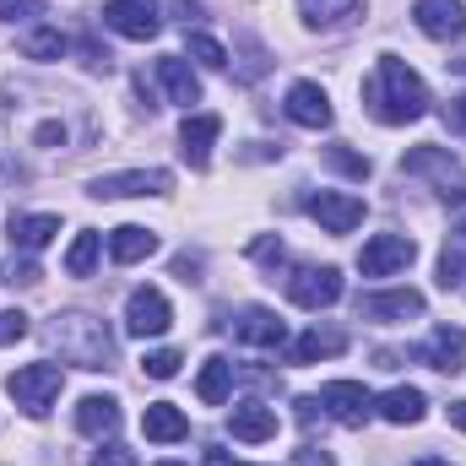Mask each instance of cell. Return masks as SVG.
Segmentation results:
<instances>
[{"mask_svg": "<svg viewBox=\"0 0 466 466\" xmlns=\"http://www.w3.org/2000/svg\"><path fill=\"white\" fill-rule=\"evenodd\" d=\"M363 98H369V115L380 119V125H412V119L429 115L423 76L407 60H396V55H380L374 60V76L363 82Z\"/></svg>", "mask_w": 466, "mask_h": 466, "instance_id": "cell-1", "label": "cell"}, {"mask_svg": "<svg viewBox=\"0 0 466 466\" xmlns=\"http://www.w3.org/2000/svg\"><path fill=\"white\" fill-rule=\"evenodd\" d=\"M49 342L60 348L66 363H76V369H109V363H115V337H109V326L93 320V315H82V309L55 315Z\"/></svg>", "mask_w": 466, "mask_h": 466, "instance_id": "cell-2", "label": "cell"}, {"mask_svg": "<svg viewBox=\"0 0 466 466\" xmlns=\"http://www.w3.org/2000/svg\"><path fill=\"white\" fill-rule=\"evenodd\" d=\"M401 174L429 179L434 196H445V201H466V168L445 152V147H412V152L401 157Z\"/></svg>", "mask_w": 466, "mask_h": 466, "instance_id": "cell-3", "label": "cell"}, {"mask_svg": "<svg viewBox=\"0 0 466 466\" xmlns=\"http://www.w3.org/2000/svg\"><path fill=\"white\" fill-rule=\"evenodd\" d=\"M60 385H66V374H60V363H27V369H16L11 380H5V390H11V401L27 412V418H44L55 401H60Z\"/></svg>", "mask_w": 466, "mask_h": 466, "instance_id": "cell-4", "label": "cell"}, {"mask_svg": "<svg viewBox=\"0 0 466 466\" xmlns=\"http://www.w3.org/2000/svg\"><path fill=\"white\" fill-rule=\"evenodd\" d=\"M412 260H418V244L407 233H374L358 249V271L363 277H390V271H407Z\"/></svg>", "mask_w": 466, "mask_h": 466, "instance_id": "cell-5", "label": "cell"}, {"mask_svg": "<svg viewBox=\"0 0 466 466\" xmlns=\"http://www.w3.org/2000/svg\"><path fill=\"white\" fill-rule=\"evenodd\" d=\"M288 299L299 309H331L342 299V271L337 266H304L288 277Z\"/></svg>", "mask_w": 466, "mask_h": 466, "instance_id": "cell-6", "label": "cell"}, {"mask_svg": "<svg viewBox=\"0 0 466 466\" xmlns=\"http://www.w3.org/2000/svg\"><path fill=\"white\" fill-rule=\"evenodd\" d=\"M174 174L168 168H125V174H98L93 196L98 201H119V196H168Z\"/></svg>", "mask_w": 466, "mask_h": 466, "instance_id": "cell-7", "label": "cell"}, {"mask_svg": "<svg viewBox=\"0 0 466 466\" xmlns=\"http://www.w3.org/2000/svg\"><path fill=\"white\" fill-rule=\"evenodd\" d=\"M174 326V309H168V299L157 293V288H136L130 299H125V331L130 337H163Z\"/></svg>", "mask_w": 466, "mask_h": 466, "instance_id": "cell-8", "label": "cell"}, {"mask_svg": "<svg viewBox=\"0 0 466 466\" xmlns=\"http://www.w3.org/2000/svg\"><path fill=\"white\" fill-rule=\"evenodd\" d=\"M104 22L115 27L119 38H136V44H147V38L163 33L157 0H109V5H104Z\"/></svg>", "mask_w": 466, "mask_h": 466, "instance_id": "cell-9", "label": "cell"}, {"mask_svg": "<svg viewBox=\"0 0 466 466\" xmlns=\"http://www.w3.org/2000/svg\"><path fill=\"white\" fill-rule=\"evenodd\" d=\"M320 407H326L337 423H348V429H363V423L374 418V396H369L358 380H331V385L320 390Z\"/></svg>", "mask_w": 466, "mask_h": 466, "instance_id": "cell-10", "label": "cell"}, {"mask_svg": "<svg viewBox=\"0 0 466 466\" xmlns=\"http://www.w3.org/2000/svg\"><path fill=\"white\" fill-rule=\"evenodd\" d=\"M358 315H363V320H380V326H396V320H418V315H423V293H418V288L363 293V299H358Z\"/></svg>", "mask_w": 466, "mask_h": 466, "instance_id": "cell-11", "label": "cell"}, {"mask_svg": "<svg viewBox=\"0 0 466 466\" xmlns=\"http://www.w3.org/2000/svg\"><path fill=\"white\" fill-rule=\"evenodd\" d=\"M304 207H309V218H315L326 233H352L358 223H363V201L348 196V190H320V196H309Z\"/></svg>", "mask_w": 466, "mask_h": 466, "instance_id": "cell-12", "label": "cell"}, {"mask_svg": "<svg viewBox=\"0 0 466 466\" xmlns=\"http://www.w3.org/2000/svg\"><path fill=\"white\" fill-rule=\"evenodd\" d=\"M152 71H157V82H163L168 104H179L185 115H196V104H201V76L185 66V55H163Z\"/></svg>", "mask_w": 466, "mask_h": 466, "instance_id": "cell-13", "label": "cell"}, {"mask_svg": "<svg viewBox=\"0 0 466 466\" xmlns=\"http://www.w3.org/2000/svg\"><path fill=\"white\" fill-rule=\"evenodd\" d=\"M288 119L304 125V130H326L331 125V98L320 82H293L288 87Z\"/></svg>", "mask_w": 466, "mask_h": 466, "instance_id": "cell-14", "label": "cell"}, {"mask_svg": "<svg viewBox=\"0 0 466 466\" xmlns=\"http://www.w3.org/2000/svg\"><path fill=\"white\" fill-rule=\"evenodd\" d=\"M418 358H423L429 369H440V374H461L466 369V331L461 326H440V331H429V342L418 348Z\"/></svg>", "mask_w": 466, "mask_h": 466, "instance_id": "cell-15", "label": "cell"}, {"mask_svg": "<svg viewBox=\"0 0 466 466\" xmlns=\"http://www.w3.org/2000/svg\"><path fill=\"white\" fill-rule=\"evenodd\" d=\"M412 16H418V27H423L429 38H440V44L466 33V5L461 0H418Z\"/></svg>", "mask_w": 466, "mask_h": 466, "instance_id": "cell-16", "label": "cell"}, {"mask_svg": "<svg viewBox=\"0 0 466 466\" xmlns=\"http://www.w3.org/2000/svg\"><path fill=\"white\" fill-rule=\"evenodd\" d=\"M218 136H223V119L218 115H185V125H179V152H185V163H190V168H207Z\"/></svg>", "mask_w": 466, "mask_h": 466, "instance_id": "cell-17", "label": "cell"}, {"mask_svg": "<svg viewBox=\"0 0 466 466\" xmlns=\"http://www.w3.org/2000/svg\"><path fill=\"white\" fill-rule=\"evenodd\" d=\"M233 337H238V342H249V348H282V342H288V326H282L271 309L249 304V309L233 320Z\"/></svg>", "mask_w": 466, "mask_h": 466, "instance_id": "cell-18", "label": "cell"}, {"mask_svg": "<svg viewBox=\"0 0 466 466\" xmlns=\"http://www.w3.org/2000/svg\"><path fill=\"white\" fill-rule=\"evenodd\" d=\"M228 429H233V440H244V445H266V440H277V412L266 401H238Z\"/></svg>", "mask_w": 466, "mask_h": 466, "instance_id": "cell-19", "label": "cell"}, {"mask_svg": "<svg viewBox=\"0 0 466 466\" xmlns=\"http://www.w3.org/2000/svg\"><path fill=\"white\" fill-rule=\"evenodd\" d=\"M141 434H147L152 445H179V440L190 434V418H185L174 401H152V407L141 412Z\"/></svg>", "mask_w": 466, "mask_h": 466, "instance_id": "cell-20", "label": "cell"}, {"mask_svg": "<svg viewBox=\"0 0 466 466\" xmlns=\"http://www.w3.org/2000/svg\"><path fill=\"white\" fill-rule=\"evenodd\" d=\"M374 412L385 418V423H423V412H429V401H423V390L418 385H396V390H385L380 401H374Z\"/></svg>", "mask_w": 466, "mask_h": 466, "instance_id": "cell-21", "label": "cell"}, {"mask_svg": "<svg viewBox=\"0 0 466 466\" xmlns=\"http://www.w3.org/2000/svg\"><path fill=\"white\" fill-rule=\"evenodd\" d=\"M109 255H115L119 266H136V260L157 255V233H152V228H141V223H125V228L109 233Z\"/></svg>", "mask_w": 466, "mask_h": 466, "instance_id": "cell-22", "label": "cell"}, {"mask_svg": "<svg viewBox=\"0 0 466 466\" xmlns=\"http://www.w3.org/2000/svg\"><path fill=\"white\" fill-rule=\"evenodd\" d=\"M76 429L93 434V440L115 434L119 429V401L115 396H82V407H76Z\"/></svg>", "mask_w": 466, "mask_h": 466, "instance_id": "cell-23", "label": "cell"}, {"mask_svg": "<svg viewBox=\"0 0 466 466\" xmlns=\"http://www.w3.org/2000/svg\"><path fill=\"white\" fill-rule=\"evenodd\" d=\"M342 348H348V331H320V326H315V331H304V337L288 348V358H293V363H320V358H337Z\"/></svg>", "mask_w": 466, "mask_h": 466, "instance_id": "cell-24", "label": "cell"}, {"mask_svg": "<svg viewBox=\"0 0 466 466\" xmlns=\"http://www.w3.org/2000/svg\"><path fill=\"white\" fill-rule=\"evenodd\" d=\"M233 390V363L228 358H207L201 363V374H196V396L207 401V407H223Z\"/></svg>", "mask_w": 466, "mask_h": 466, "instance_id": "cell-25", "label": "cell"}, {"mask_svg": "<svg viewBox=\"0 0 466 466\" xmlns=\"http://www.w3.org/2000/svg\"><path fill=\"white\" fill-rule=\"evenodd\" d=\"M55 233H60V218H49V212H33V218H11V244H16V249H44Z\"/></svg>", "mask_w": 466, "mask_h": 466, "instance_id": "cell-26", "label": "cell"}, {"mask_svg": "<svg viewBox=\"0 0 466 466\" xmlns=\"http://www.w3.org/2000/svg\"><path fill=\"white\" fill-rule=\"evenodd\" d=\"M363 0H299V16L309 27H342L348 16H358Z\"/></svg>", "mask_w": 466, "mask_h": 466, "instance_id": "cell-27", "label": "cell"}, {"mask_svg": "<svg viewBox=\"0 0 466 466\" xmlns=\"http://www.w3.org/2000/svg\"><path fill=\"white\" fill-rule=\"evenodd\" d=\"M98 255H104V238L98 233H76L71 249H66V277H93Z\"/></svg>", "mask_w": 466, "mask_h": 466, "instance_id": "cell-28", "label": "cell"}, {"mask_svg": "<svg viewBox=\"0 0 466 466\" xmlns=\"http://www.w3.org/2000/svg\"><path fill=\"white\" fill-rule=\"evenodd\" d=\"M185 49H190V60H201L207 71H223V66H228V49H223L212 33H185Z\"/></svg>", "mask_w": 466, "mask_h": 466, "instance_id": "cell-29", "label": "cell"}, {"mask_svg": "<svg viewBox=\"0 0 466 466\" xmlns=\"http://www.w3.org/2000/svg\"><path fill=\"white\" fill-rule=\"evenodd\" d=\"M326 168H337V174H348V179H369V168H374V163H369L363 152H352V147L337 141V147H326Z\"/></svg>", "mask_w": 466, "mask_h": 466, "instance_id": "cell-30", "label": "cell"}, {"mask_svg": "<svg viewBox=\"0 0 466 466\" xmlns=\"http://www.w3.org/2000/svg\"><path fill=\"white\" fill-rule=\"evenodd\" d=\"M22 49H27L33 60H60V55H66V38H60L55 27H33V33L22 38Z\"/></svg>", "mask_w": 466, "mask_h": 466, "instance_id": "cell-31", "label": "cell"}, {"mask_svg": "<svg viewBox=\"0 0 466 466\" xmlns=\"http://www.w3.org/2000/svg\"><path fill=\"white\" fill-rule=\"evenodd\" d=\"M461 282H466V249L451 244V249L440 255V288H461Z\"/></svg>", "mask_w": 466, "mask_h": 466, "instance_id": "cell-32", "label": "cell"}, {"mask_svg": "<svg viewBox=\"0 0 466 466\" xmlns=\"http://www.w3.org/2000/svg\"><path fill=\"white\" fill-rule=\"evenodd\" d=\"M179 363H185V358H179L174 348H157V352H147V358H141V369H147L152 380H174V374H179Z\"/></svg>", "mask_w": 466, "mask_h": 466, "instance_id": "cell-33", "label": "cell"}, {"mask_svg": "<svg viewBox=\"0 0 466 466\" xmlns=\"http://www.w3.org/2000/svg\"><path fill=\"white\" fill-rule=\"evenodd\" d=\"M44 16V0H0V22H27Z\"/></svg>", "mask_w": 466, "mask_h": 466, "instance_id": "cell-34", "label": "cell"}, {"mask_svg": "<svg viewBox=\"0 0 466 466\" xmlns=\"http://www.w3.org/2000/svg\"><path fill=\"white\" fill-rule=\"evenodd\" d=\"M27 337V315L22 309H0V348L5 342H22Z\"/></svg>", "mask_w": 466, "mask_h": 466, "instance_id": "cell-35", "label": "cell"}, {"mask_svg": "<svg viewBox=\"0 0 466 466\" xmlns=\"http://www.w3.org/2000/svg\"><path fill=\"white\" fill-rule=\"evenodd\" d=\"M93 466H136V451H125V445H104V451L93 456Z\"/></svg>", "mask_w": 466, "mask_h": 466, "instance_id": "cell-36", "label": "cell"}, {"mask_svg": "<svg viewBox=\"0 0 466 466\" xmlns=\"http://www.w3.org/2000/svg\"><path fill=\"white\" fill-rule=\"evenodd\" d=\"M445 125H451L456 136H466V93H461V98H451V104H445Z\"/></svg>", "mask_w": 466, "mask_h": 466, "instance_id": "cell-37", "label": "cell"}, {"mask_svg": "<svg viewBox=\"0 0 466 466\" xmlns=\"http://www.w3.org/2000/svg\"><path fill=\"white\" fill-rule=\"evenodd\" d=\"M249 255H255V260H282V244H277V238H255Z\"/></svg>", "mask_w": 466, "mask_h": 466, "instance_id": "cell-38", "label": "cell"}, {"mask_svg": "<svg viewBox=\"0 0 466 466\" xmlns=\"http://www.w3.org/2000/svg\"><path fill=\"white\" fill-rule=\"evenodd\" d=\"M299 466H337V461H331L326 451H315V445H304V451H299Z\"/></svg>", "mask_w": 466, "mask_h": 466, "instance_id": "cell-39", "label": "cell"}, {"mask_svg": "<svg viewBox=\"0 0 466 466\" xmlns=\"http://www.w3.org/2000/svg\"><path fill=\"white\" fill-rule=\"evenodd\" d=\"M174 11H179V22H185V27H190V22H196V16H201V0H174Z\"/></svg>", "mask_w": 466, "mask_h": 466, "instance_id": "cell-40", "label": "cell"}, {"mask_svg": "<svg viewBox=\"0 0 466 466\" xmlns=\"http://www.w3.org/2000/svg\"><path fill=\"white\" fill-rule=\"evenodd\" d=\"M451 423L466 434V401H451Z\"/></svg>", "mask_w": 466, "mask_h": 466, "instance_id": "cell-41", "label": "cell"}, {"mask_svg": "<svg viewBox=\"0 0 466 466\" xmlns=\"http://www.w3.org/2000/svg\"><path fill=\"white\" fill-rule=\"evenodd\" d=\"M412 466H451V461H440V456H423V461H412Z\"/></svg>", "mask_w": 466, "mask_h": 466, "instance_id": "cell-42", "label": "cell"}, {"mask_svg": "<svg viewBox=\"0 0 466 466\" xmlns=\"http://www.w3.org/2000/svg\"><path fill=\"white\" fill-rule=\"evenodd\" d=\"M451 66H456V71H461V76H466V55H461V60H451Z\"/></svg>", "mask_w": 466, "mask_h": 466, "instance_id": "cell-43", "label": "cell"}, {"mask_svg": "<svg viewBox=\"0 0 466 466\" xmlns=\"http://www.w3.org/2000/svg\"><path fill=\"white\" fill-rule=\"evenodd\" d=\"M157 466H185V461H157Z\"/></svg>", "mask_w": 466, "mask_h": 466, "instance_id": "cell-44", "label": "cell"}, {"mask_svg": "<svg viewBox=\"0 0 466 466\" xmlns=\"http://www.w3.org/2000/svg\"><path fill=\"white\" fill-rule=\"evenodd\" d=\"M233 466H244V461H233Z\"/></svg>", "mask_w": 466, "mask_h": 466, "instance_id": "cell-45", "label": "cell"}]
</instances>
